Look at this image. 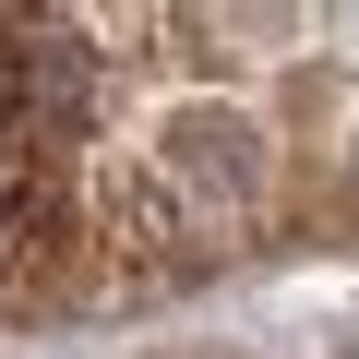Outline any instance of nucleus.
Instances as JSON below:
<instances>
[{
	"mask_svg": "<svg viewBox=\"0 0 359 359\" xmlns=\"http://www.w3.org/2000/svg\"><path fill=\"white\" fill-rule=\"evenodd\" d=\"M108 287V252L84 228V180H0V311L60 323Z\"/></svg>",
	"mask_w": 359,
	"mask_h": 359,
	"instance_id": "nucleus-1",
	"label": "nucleus"
},
{
	"mask_svg": "<svg viewBox=\"0 0 359 359\" xmlns=\"http://www.w3.org/2000/svg\"><path fill=\"white\" fill-rule=\"evenodd\" d=\"M156 168L192 192L204 228H240V216H276V132H252L240 108H192L156 132Z\"/></svg>",
	"mask_w": 359,
	"mask_h": 359,
	"instance_id": "nucleus-3",
	"label": "nucleus"
},
{
	"mask_svg": "<svg viewBox=\"0 0 359 359\" xmlns=\"http://www.w3.org/2000/svg\"><path fill=\"white\" fill-rule=\"evenodd\" d=\"M84 228H96L108 276H192V264H216V240H204L192 192L156 168V144L96 156V180H84Z\"/></svg>",
	"mask_w": 359,
	"mask_h": 359,
	"instance_id": "nucleus-2",
	"label": "nucleus"
}]
</instances>
